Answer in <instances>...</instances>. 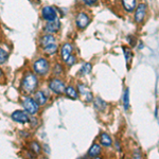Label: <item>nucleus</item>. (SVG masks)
<instances>
[{"instance_id":"obj_1","label":"nucleus","mask_w":159,"mask_h":159,"mask_svg":"<svg viewBox=\"0 0 159 159\" xmlns=\"http://www.w3.org/2000/svg\"><path fill=\"white\" fill-rule=\"evenodd\" d=\"M37 86V79L34 74L31 72H28L25 75L24 81H22V89L27 93H32L35 90Z\"/></svg>"},{"instance_id":"obj_2","label":"nucleus","mask_w":159,"mask_h":159,"mask_svg":"<svg viewBox=\"0 0 159 159\" xmlns=\"http://www.w3.org/2000/svg\"><path fill=\"white\" fill-rule=\"evenodd\" d=\"M34 70L40 75H45L49 71V63L45 58H39L34 63Z\"/></svg>"},{"instance_id":"obj_3","label":"nucleus","mask_w":159,"mask_h":159,"mask_svg":"<svg viewBox=\"0 0 159 159\" xmlns=\"http://www.w3.org/2000/svg\"><path fill=\"white\" fill-rule=\"evenodd\" d=\"M24 108L30 115H35L38 110V104L34 98H25L24 101Z\"/></svg>"},{"instance_id":"obj_4","label":"nucleus","mask_w":159,"mask_h":159,"mask_svg":"<svg viewBox=\"0 0 159 159\" xmlns=\"http://www.w3.org/2000/svg\"><path fill=\"white\" fill-rule=\"evenodd\" d=\"M49 88L53 92H55V93H57V94L63 93V92H65V90H66V87H65V85H64V83L57 79H54L50 82Z\"/></svg>"},{"instance_id":"obj_5","label":"nucleus","mask_w":159,"mask_h":159,"mask_svg":"<svg viewBox=\"0 0 159 159\" xmlns=\"http://www.w3.org/2000/svg\"><path fill=\"white\" fill-rule=\"evenodd\" d=\"M145 14H147V7L145 4H139L136 9V12H135V20L136 22L138 24H141L143 21L145 17Z\"/></svg>"},{"instance_id":"obj_6","label":"nucleus","mask_w":159,"mask_h":159,"mask_svg":"<svg viewBox=\"0 0 159 159\" xmlns=\"http://www.w3.org/2000/svg\"><path fill=\"white\" fill-rule=\"evenodd\" d=\"M12 119L16 122H19V123H27L30 121L29 117L28 115L24 112L22 110H16L12 114Z\"/></svg>"},{"instance_id":"obj_7","label":"nucleus","mask_w":159,"mask_h":159,"mask_svg":"<svg viewBox=\"0 0 159 159\" xmlns=\"http://www.w3.org/2000/svg\"><path fill=\"white\" fill-rule=\"evenodd\" d=\"M58 29H60V20L56 19V18L54 20H50V21H48L45 25V31L48 33V34L57 32Z\"/></svg>"},{"instance_id":"obj_8","label":"nucleus","mask_w":159,"mask_h":159,"mask_svg":"<svg viewBox=\"0 0 159 159\" xmlns=\"http://www.w3.org/2000/svg\"><path fill=\"white\" fill-rule=\"evenodd\" d=\"M42 14H43V19H46L47 21L54 20L56 18V12L52 7H45L43 9Z\"/></svg>"},{"instance_id":"obj_9","label":"nucleus","mask_w":159,"mask_h":159,"mask_svg":"<svg viewBox=\"0 0 159 159\" xmlns=\"http://www.w3.org/2000/svg\"><path fill=\"white\" fill-rule=\"evenodd\" d=\"M89 24V17L87 16L85 13H80L76 16V25L79 29H85Z\"/></svg>"},{"instance_id":"obj_10","label":"nucleus","mask_w":159,"mask_h":159,"mask_svg":"<svg viewBox=\"0 0 159 159\" xmlns=\"http://www.w3.org/2000/svg\"><path fill=\"white\" fill-rule=\"evenodd\" d=\"M79 91H80V94L83 97L85 101H87V102L92 101V93H91V91L89 90L88 87L80 84V85H79Z\"/></svg>"},{"instance_id":"obj_11","label":"nucleus","mask_w":159,"mask_h":159,"mask_svg":"<svg viewBox=\"0 0 159 159\" xmlns=\"http://www.w3.org/2000/svg\"><path fill=\"white\" fill-rule=\"evenodd\" d=\"M71 52H72V46L69 45V43H65L61 48V56H63L64 61H67L69 58V56L71 55Z\"/></svg>"},{"instance_id":"obj_12","label":"nucleus","mask_w":159,"mask_h":159,"mask_svg":"<svg viewBox=\"0 0 159 159\" xmlns=\"http://www.w3.org/2000/svg\"><path fill=\"white\" fill-rule=\"evenodd\" d=\"M34 100L37 102L38 105H43L46 102H47L48 97L46 96L43 91H37L36 93H35V96H34Z\"/></svg>"},{"instance_id":"obj_13","label":"nucleus","mask_w":159,"mask_h":159,"mask_svg":"<svg viewBox=\"0 0 159 159\" xmlns=\"http://www.w3.org/2000/svg\"><path fill=\"white\" fill-rule=\"evenodd\" d=\"M51 43H55V38L50 34L45 35V36H43L42 39H40V45H42L43 48L51 45Z\"/></svg>"},{"instance_id":"obj_14","label":"nucleus","mask_w":159,"mask_h":159,"mask_svg":"<svg viewBox=\"0 0 159 159\" xmlns=\"http://www.w3.org/2000/svg\"><path fill=\"white\" fill-rule=\"evenodd\" d=\"M122 4L126 11L132 12L136 7V0H122Z\"/></svg>"},{"instance_id":"obj_15","label":"nucleus","mask_w":159,"mask_h":159,"mask_svg":"<svg viewBox=\"0 0 159 159\" xmlns=\"http://www.w3.org/2000/svg\"><path fill=\"white\" fill-rule=\"evenodd\" d=\"M94 107L98 110H100V111H103V110L106 109L107 104H106V102L103 101L102 99L97 98V99H94Z\"/></svg>"},{"instance_id":"obj_16","label":"nucleus","mask_w":159,"mask_h":159,"mask_svg":"<svg viewBox=\"0 0 159 159\" xmlns=\"http://www.w3.org/2000/svg\"><path fill=\"white\" fill-rule=\"evenodd\" d=\"M100 153H101V148H100V145L93 144L90 150H89L88 155L91 156V157H97V156L100 155Z\"/></svg>"},{"instance_id":"obj_17","label":"nucleus","mask_w":159,"mask_h":159,"mask_svg":"<svg viewBox=\"0 0 159 159\" xmlns=\"http://www.w3.org/2000/svg\"><path fill=\"white\" fill-rule=\"evenodd\" d=\"M65 92L69 98H71V99H78V97H79L78 92H76V90L73 88L72 86H68L67 88H66Z\"/></svg>"},{"instance_id":"obj_18","label":"nucleus","mask_w":159,"mask_h":159,"mask_svg":"<svg viewBox=\"0 0 159 159\" xmlns=\"http://www.w3.org/2000/svg\"><path fill=\"white\" fill-rule=\"evenodd\" d=\"M101 143L104 145V147H109V145H111V138L109 137L107 134H101Z\"/></svg>"},{"instance_id":"obj_19","label":"nucleus","mask_w":159,"mask_h":159,"mask_svg":"<svg viewBox=\"0 0 159 159\" xmlns=\"http://www.w3.org/2000/svg\"><path fill=\"white\" fill-rule=\"evenodd\" d=\"M43 50H45V52L47 53V54H49V55L54 54L56 51H57V46H56L55 43H51V45L43 48Z\"/></svg>"},{"instance_id":"obj_20","label":"nucleus","mask_w":159,"mask_h":159,"mask_svg":"<svg viewBox=\"0 0 159 159\" xmlns=\"http://www.w3.org/2000/svg\"><path fill=\"white\" fill-rule=\"evenodd\" d=\"M123 105H124L125 109L129 108V89H126L124 92V97H123Z\"/></svg>"},{"instance_id":"obj_21","label":"nucleus","mask_w":159,"mask_h":159,"mask_svg":"<svg viewBox=\"0 0 159 159\" xmlns=\"http://www.w3.org/2000/svg\"><path fill=\"white\" fill-rule=\"evenodd\" d=\"M90 71H91V64H89V63L84 64L83 67H82V69H81V73L82 74H88V73H90Z\"/></svg>"},{"instance_id":"obj_22","label":"nucleus","mask_w":159,"mask_h":159,"mask_svg":"<svg viewBox=\"0 0 159 159\" xmlns=\"http://www.w3.org/2000/svg\"><path fill=\"white\" fill-rule=\"evenodd\" d=\"M7 58V53L3 49L0 48V64H3Z\"/></svg>"},{"instance_id":"obj_23","label":"nucleus","mask_w":159,"mask_h":159,"mask_svg":"<svg viewBox=\"0 0 159 159\" xmlns=\"http://www.w3.org/2000/svg\"><path fill=\"white\" fill-rule=\"evenodd\" d=\"M31 148H32L33 152H35L36 154H39L40 153V147L38 145L37 142H33L32 144H31Z\"/></svg>"},{"instance_id":"obj_24","label":"nucleus","mask_w":159,"mask_h":159,"mask_svg":"<svg viewBox=\"0 0 159 159\" xmlns=\"http://www.w3.org/2000/svg\"><path fill=\"white\" fill-rule=\"evenodd\" d=\"M66 63H67V65H68V66L73 65V64L75 63V57H74L73 55H70V56H69V58H68V60L66 61Z\"/></svg>"},{"instance_id":"obj_25","label":"nucleus","mask_w":159,"mask_h":159,"mask_svg":"<svg viewBox=\"0 0 159 159\" xmlns=\"http://www.w3.org/2000/svg\"><path fill=\"white\" fill-rule=\"evenodd\" d=\"M124 53H125V56H126V58H127V61L129 63V60H130V57H132V52L124 48Z\"/></svg>"},{"instance_id":"obj_26","label":"nucleus","mask_w":159,"mask_h":159,"mask_svg":"<svg viewBox=\"0 0 159 159\" xmlns=\"http://www.w3.org/2000/svg\"><path fill=\"white\" fill-rule=\"evenodd\" d=\"M83 1L85 2L87 6H93V4L97 2V0H83Z\"/></svg>"},{"instance_id":"obj_27","label":"nucleus","mask_w":159,"mask_h":159,"mask_svg":"<svg viewBox=\"0 0 159 159\" xmlns=\"http://www.w3.org/2000/svg\"><path fill=\"white\" fill-rule=\"evenodd\" d=\"M61 72V66L58 65H56L55 66V68H54V74H60Z\"/></svg>"},{"instance_id":"obj_28","label":"nucleus","mask_w":159,"mask_h":159,"mask_svg":"<svg viewBox=\"0 0 159 159\" xmlns=\"http://www.w3.org/2000/svg\"><path fill=\"white\" fill-rule=\"evenodd\" d=\"M1 73H2V72H1V70H0V76H1Z\"/></svg>"}]
</instances>
